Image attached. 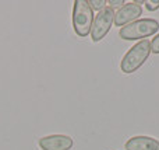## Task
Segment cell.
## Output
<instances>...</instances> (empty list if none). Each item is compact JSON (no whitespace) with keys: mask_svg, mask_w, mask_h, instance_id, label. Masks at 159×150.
<instances>
[{"mask_svg":"<svg viewBox=\"0 0 159 150\" xmlns=\"http://www.w3.org/2000/svg\"><path fill=\"white\" fill-rule=\"evenodd\" d=\"M159 30V22L154 18H138L130 24L124 25L119 31V36L126 41H134V39L148 38V36L157 34Z\"/></svg>","mask_w":159,"mask_h":150,"instance_id":"cell-1","label":"cell"},{"mask_svg":"<svg viewBox=\"0 0 159 150\" xmlns=\"http://www.w3.org/2000/svg\"><path fill=\"white\" fill-rule=\"evenodd\" d=\"M149 53H151V42L148 39H143V41L137 42L129 52L123 56L120 63V69L126 75H131V73L137 72L148 59Z\"/></svg>","mask_w":159,"mask_h":150,"instance_id":"cell-2","label":"cell"},{"mask_svg":"<svg viewBox=\"0 0 159 150\" xmlns=\"http://www.w3.org/2000/svg\"><path fill=\"white\" fill-rule=\"evenodd\" d=\"M93 22V11L88 0H75L73 3V28L78 36L89 35Z\"/></svg>","mask_w":159,"mask_h":150,"instance_id":"cell-3","label":"cell"},{"mask_svg":"<svg viewBox=\"0 0 159 150\" xmlns=\"http://www.w3.org/2000/svg\"><path fill=\"white\" fill-rule=\"evenodd\" d=\"M113 22H115V10L110 8L109 6L101 10L95 16L91 27V39L93 42H99L106 36V34L110 31Z\"/></svg>","mask_w":159,"mask_h":150,"instance_id":"cell-4","label":"cell"},{"mask_svg":"<svg viewBox=\"0 0 159 150\" xmlns=\"http://www.w3.org/2000/svg\"><path fill=\"white\" fill-rule=\"evenodd\" d=\"M141 14H143V7L140 4H135L134 2L126 3L123 7L119 8L117 13H115V25L124 27V25L138 20Z\"/></svg>","mask_w":159,"mask_h":150,"instance_id":"cell-5","label":"cell"},{"mask_svg":"<svg viewBox=\"0 0 159 150\" xmlns=\"http://www.w3.org/2000/svg\"><path fill=\"white\" fill-rule=\"evenodd\" d=\"M38 145L42 150H70L74 142L67 135H49L41 138Z\"/></svg>","mask_w":159,"mask_h":150,"instance_id":"cell-6","label":"cell"},{"mask_svg":"<svg viewBox=\"0 0 159 150\" xmlns=\"http://www.w3.org/2000/svg\"><path fill=\"white\" fill-rule=\"evenodd\" d=\"M126 150H159V140L149 136H134L124 145Z\"/></svg>","mask_w":159,"mask_h":150,"instance_id":"cell-7","label":"cell"},{"mask_svg":"<svg viewBox=\"0 0 159 150\" xmlns=\"http://www.w3.org/2000/svg\"><path fill=\"white\" fill-rule=\"evenodd\" d=\"M88 3H89V6H91V8H92V11L96 10L98 13H99L101 10H103V8L106 7V4H107L106 0H88Z\"/></svg>","mask_w":159,"mask_h":150,"instance_id":"cell-8","label":"cell"},{"mask_svg":"<svg viewBox=\"0 0 159 150\" xmlns=\"http://www.w3.org/2000/svg\"><path fill=\"white\" fill-rule=\"evenodd\" d=\"M144 4H145V8L148 11H155L159 8V0H148Z\"/></svg>","mask_w":159,"mask_h":150,"instance_id":"cell-9","label":"cell"},{"mask_svg":"<svg viewBox=\"0 0 159 150\" xmlns=\"http://www.w3.org/2000/svg\"><path fill=\"white\" fill-rule=\"evenodd\" d=\"M151 52L159 55V34L155 35V38H152L151 41Z\"/></svg>","mask_w":159,"mask_h":150,"instance_id":"cell-10","label":"cell"},{"mask_svg":"<svg viewBox=\"0 0 159 150\" xmlns=\"http://www.w3.org/2000/svg\"><path fill=\"white\" fill-rule=\"evenodd\" d=\"M107 4H109L110 8H113V10H115V8L123 7V6L126 4V2H124V0H109V2H107Z\"/></svg>","mask_w":159,"mask_h":150,"instance_id":"cell-11","label":"cell"}]
</instances>
